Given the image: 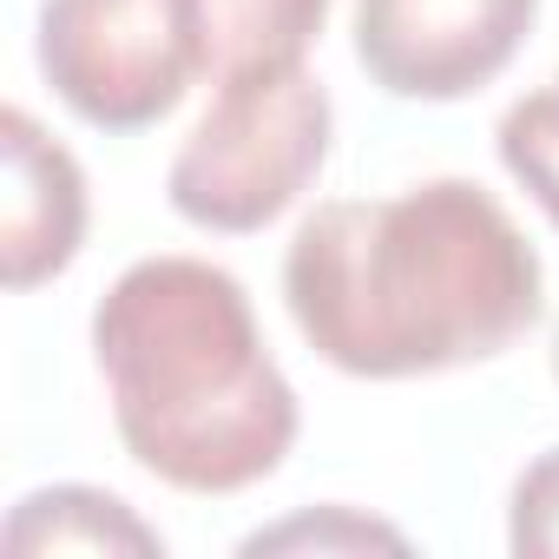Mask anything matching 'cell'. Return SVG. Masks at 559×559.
Listing matches in <instances>:
<instances>
[{
    "label": "cell",
    "mask_w": 559,
    "mask_h": 559,
    "mask_svg": "<svg viewBox=\"0 0 559 559\" xmlns=\"http://www.w3.org/2000/svg\"><path fill=\"white\" fill-rule=\"evenodd\" d=\"M304 343L362 382H408L507 356L546 310L526 230L474 178L317 204L284 257Z\"/></svg>",
    "instance_id": "6da1fadb"
},
{
    "label": "cell",
    "mask_w": 559,
    "mask_h": 559,
    "mask_svg": "<svg viewBox=\"0 0 559 559\" xmlns=\"http://www.w3.org/2000/svg\"><path fill=\"white\" fill-rule=\"evenodd\" d=\"M93 362L126 454L178 493H243L297 448V389L204 257H139L93 310Z\"/></svg>",
    "instance_id": "7a4b0ae2"
},
{
    "label": "cell",
    "mask_w": 559,
    "mask_h": 559,
    "mask_svg": "<svg viewBox=\"0 0 559 559\" xmlns=\"http://www.w3.org/2000/svg\"><path fill=\"white\" fill-rule=\"evenodd\" d=\"M336 106L304 67L230 80L171 158V211L217 237H250L276 224L330 165Z\"/></svg>",
    "instance_id": "3957f363"
},
{
    "label": "cell",
    "mask_w": 559,
    "mask_h": 559,
    "mask_svg": "<svg viewBox=\"0 0 559 559\" xmlns=\"http://www.w3.org/2000/svg\"><path fill=\"white\" fill-rule=\"evenodd\" d=\"M34 53L60 106L99 132H145L198 80L185 0H40Z\"/></svg>",
    "instance_id": "277c9868"
},
{
    "label": "cell",
    "mask_w": 559,
    "mask_h": 559,
    "mask_svg": "<svg viewBox=\"0 0 559 559\" xmlns=\"http://www.w3.org/2000/svg\"><path fill=\"white\" fill-rule=\"evenodd\" d=\"M539 21V0H356V60L389 99L448 106L493 86Z\"/></svg>",
    "instance_id": "5b68a950"
},
{
    "label": "cell",
    "mask_w": 559,
    "mask_h": 559,
    "mask_svg": "<svg viewBox=\"0 0 559 559\" xmlns=\"http://www.w3.org/2000/svg\"><path fill=\"white\" fill-rule=\"evenodd\" d=\"M0 152H8L0 263H8V290H34L47 276H60L86 243V171L27 106H8Z\"/></svg>",
    "instance_id": "8992f818"
},
{
    "label": "cell",
    "mask_w": 559,
    "mask_h": 559,
    "mask_svg": "<svg viewBox=\"0 0 559 559\" xmlns=\"http://www.w3.org/2000/svg\"><path fill=\"white\" fill-rule=\"evenodd\" d=\"M185 21L198 40V73L230 86L304 67L330 21V0H185Z\"/></svg>",
    "instance_id": "52a82bcc"
},
{
    "label": "cell",
    "mask_w": 559,
    "mask_h": 559,
    "mask_svg": "<svg viewBox=\"0 0 559 559\" xmlns=\"http://www.w3.org/2000/svg\"><path fill=\"white\" fill-rule=\"evenodd\" d=\"M8 552H165V539L99 487H40L8 520Z\"/></svg>",
    "instance_id": "ba28073f"
},
{
    "label": "cell",
    "mask_w": 559,
    "mask_h": 559,
    "mask_svg": "<svg viewBox=\"0 0 559 559\" xmlns=\"http://www.w3.org/2000/svg\"><path fill=\"white\" fill-rule=\"evenodd\" d=\"M493 139H500V165L513 171V185H520V191L552 217V230H559V73H552L539 93L513 99Z\"/></svg>",
    "instance_id": "9c48e42d"
},
{
    "label": "cell",
    "mask_w": 559,
    "mask_h": 559,
    "mask_svg": "<svg viewBox=\"0 0 559 559\" xmlns=\"http://www.w3.org/2000/svg\"><path fill=\"white\" fill-rule=\"evenodd\" d=\"M507 546H513L520 559H559V448H546V454L513 480Z\"/></svg>",
    "instance_id": "30bf717a"
},
{
    "label": "cell",
    "mask_w": 559,
    "mask_h": 559,
    "mask_svg": "<svg viewBox=\"0 0 559 559\" xmlns=\"http://www.w3.org/2000/svg\"><path fill=\"white\" fill-rule=\"evenodd\" d=\"M336 546V539H349V546H402V533H389V526H362V520H349V513H336V526H317V520H297V526H276V533H257V539H243V552H276V546Z\"/></svg>",
    "instance_id": "8fae6325"
},
{
    "label": "cell",
    "mask_w": 559,
    "mask_h": 559,
    "mask_svg": "<svg viewBox=\"0 0 559 559\" xmlns=\"http://www.w3.org/2000/svg\"><path fill=\"white\" fill-rule=\"evenodd\" d=\"M552 382H559V330H552Z\"/></svg>",
    "instance_id": "7c38bea8"
}]
</instances>
